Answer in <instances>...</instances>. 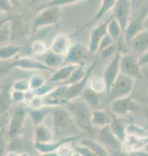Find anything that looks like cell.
<instances>
[{
    "mask_svg": "<svg viewBox=\"0 0 148 156\" xmlns=\"http://www.w3.org/2000/svg\"><path fill=\"white\" fill-rule=\"evenodd\" d=\"M5 156H23V153L16 152V151H9L5 154Z\"/></svg>",
    "mask_w": 148,
    "mask_h": 156,
    "instance_id": "cell-50",
    "label": "cell"
},
{
    "mask_svg": "<svg viewBox=\"0 0 148 156\" xmlns=\"http://www.w3.org/2000/svg\"><path fill=\"white\" fill-rule=\"evenodd\" d=\"M43 56H45V58H44V59L42 61L49 68H50L53 70H55L58 68H60L62 65H64V56H60V55L55 54V53H53L50 50H49Z\"/></svg>",
    "mask_w": 148,
    "mask_h": 156,
    "instance_id": "cell-30",
    "label": "cell"
},
{
    "mask_svg": "<svg viewBox=\"0 0 148 156\" xmlns=\"http://www.w3.org/2000/svg\"><path fill=\"white\" fill-rule=\"evenodd\" d=\"M122 53L117 51L116 54L111 58L109 63L106 65L104 71H103V79L105 82L106 85V93L110 90L111 87L120 75V60H121Z\"/></svg>",
    "mask_w": 148,
    "mask_h": 156,
    "instance_id": "cell-14",
    "label": "cell"
},
{
    "mask_svg": "<svg viewBox=\"0 0 148 156\" xmlns=\"http://www.w3.org/2000/svg\"><path fill=\"white\" fill-rule=\"evenodd\" d=\"M74 149L81 156H97L90 148H88L87 146L81 144H75Z\"/></svg>",
    "mask_w": 148,
    "mask_h": 156,
    "instance_id": "cell-40",
    "label": "cell"
},
{
    "mask_svg": "<svg viewBox=\"0 0 148 156\" xmlns=\"http://www.w3.org/2000/svg\"><path fill=\"white\" fill-rule=\"evenodd\" d=\"M23 50V47L16 44H5L0 46V61H5L17 57Z\"/></svg>",
    "mask_w": 148,
    "mask_h": 156,
    "instance_id": "cell-28",
    "label": "cell"
},
{
    "mask_svg": "<svg viewBox=\"0 0 148 156\" xmlns=\"http://www.w3.org/2000/svg\"><path fill=\"white\" fill-rule=\"evenodd\" d=\"M112 121V112L109 110L96 109L92 112V123L96 127H103L109 125Z\"/></svg>",
    "mask_w": 148,
    "mask_h": 156,
    "instance_id": "cell-23",
    "label": "cell"
},
{
    "mask_svg": "<svg viewBox=\"0 0 148 156\" xmlns=\"http://www.w3.org/2000/svg\"><path fill=\"white\" fill-rule=\"evenodd\" d=\"M70 46H71V37L69 34L59 33L53 37L49 46V50L55 54L65 56Z\"/></svg>",
    "mask_w": 148,
    "mask_h": 156,
    "instance_id": "cell-18",
    "label": "cell"
},
{
    "mask_svg": "<svg viewBox=\"0 0 148 156\" xmlns=\"http://www.w3.org/2000/svg\"><path fill=\"white\" fill-rule=\"evenodd\" d=\"M147 148H148V146H147Z\"/></svg>",
    "mask_w": 148,
    "mask_h": 156,
    "instance_id": "cell-58",
    "label": "cell"
},
{
    "mask_svg": "<svg viewBox=\"0 0 148 156\" xmlns=\"http://www.w3.org/2000/svg\"><path fill=\"white\" fill-rule=\"evenodd\" d=\"M110 21V18L106 19L105 21L100 23L99 25L95 26L90 33V40H89V50L92 55L97 54L99 46L103 40V38L107 35V26Z\"/></svg>",
    "mask_w": 148,
    "mask_h": 156,
    "instance_id": "cell-16",
    "label": "cell"
},
{
    "mask_svg": "<svg viewBox=\"0 0 148 156\" xmlns=\"http://www.w3.org/2000/svg\"><path fill=\"white\" fill-rule=\"evenodd\" d=\"M135 82L136 80L120 73L110 90L106 93L105 103L108 105L115 100L131 96L135 87Z\"/></svg>",
    "mask_w": 148,
    "mask_h": 156,
    "instance_id": "cell-4",
    "label": "cell"
},
{
    "mask_svg": "<svg viewBox=\"0 0 148 156\" xmlns=\"http://www.w3.org/2000/svg\"><path fill=\"white\" fill-rule=\"evenodd\" d=\"M53 107H41L38 109H27V114L29 115L30 121L33 126H37L38 124L44 123L46 118L50 115Z\"/></svg>",
    "mask_w": 148,
    "mask_h": 156,
    "instance_id": "cell-26",
    "label": "cell"
},
{
    "mask_svg": "<svg viewBox=\"0 0 148 156\" xmlns=\"http://www.w3.org/2000/svg\"><path fill=\"white\" fill-rule=\"evenodd\" d=\"M35 97H36V94H35V91L33 90H27V92H25V100H24V102L23 103L28 105Z\"/></svg>",
    "mask_w": 148,
    "mask_h": 156,
    "instance_id": "cell-44",
    "label": "cell"
},
{
    "mask_svg": "<svg viewBox=\"0 0 148 156\" xmlns=\"http://www.w3.org/2000/svg\"><path fill=\"white\" fill-rule=\"evenodd\" d=\"M49 50V47L42 39H37L31 44V51L37 56H43Z\"/></svg>",
    "mask_w": 148,
    "mask_h": 156,
    "instance_id": "cell-32",
    "label": "cell"
},
{
    "mask_svg": "<svg viewBox=\"0 0 148 156\" xmlns=\"http://www.w3.org/2000/svg\"><path fill=\"white\" fill-rule=\"evenodd\" d=\"M80 98L84 101L92 110H96L101 107V97L100 93L92 90L89 86L84 89L82 93L81 94Z\"/></svg>",
    "mask_w": 148,
    "mask_h": 156,
    "instance_id": "cell-27",
    "label": "cell"
},
{
    "mask_svg": "<svg viewBox=\"0 0 148 156\" xmlns=\"http://www.w3.org/2000/svg\"><path fill=\"white\" fill-rule=\"evenodd\" d=\"M116 3V0H102V3L100 5V7L98 9V11L96 12V14L94 15L93 17H92L87 23H85L84 25H82L81 27H80L76 31L75 33H73L72 36H70L71 37H76L78 36V34H80L81 32H82L83 30L89 28L90 27L93 26L96 22H98L100 19H102L106 13H108L109 11L113 10L114 5Z\"/></svg>",
    "mask_w": 148,
    "mask_h": 156,
    "instance_id": "cell-17",
    "label": "cell"
},
{
    "mask_svg": "<svg viewBox=\"0 0 148 156\" xmlns=\"http://www.w3.org/2000/svg\"><path fill=\"white\" fill-rule=\"evenodd\" d=\"M72 156H81V155L80 154H78V153H77V152L75 151V153H74V154H73V155H72Z\"/></svg>",
    "mask_w": 148,
    "mask_h": 156,
    "instance_id": "cell-55",
    "label": "cell"
},
{
    "mask_svg": "<svg viewBox=\"0 0 148 156\" xmlns=\"http://www.w3.org/2000/svg\"><path fill=\"white\" fill-rule=\"evenodd\" d=\"M140 1H144V2H146V1H148V0H140Z\"/></svg>",
    "mask_w": 148,
    "mask_h": 156,
    "instance_id": "cell-57",
    "label": "cell"
},
{
    "mask_svg": "<svg viewBox=\"0 0 148 156\" xmlns=\"http://www.w3.org/2000/svg\"><path fill=\"white\" fill-rule=\"evenodd\" d=\"M7 139L5 137V131L0 124V156H5L7 153Z\"/></svg>",
    "mask_w": 148,
    "mask_h": 156,
    "instance_id": "cell-38",
    "label": "cell"
},
{
    "mask_svg": "<svg viewBox=\"0 0 148 156\" xmlns=\"http://www.w3.org/2000/svg\"><path fill=\"white\" fill-rule=\"evenodd\" d=\"M77 66H79V65H73V64L62 65L61 67L55 69L52 76L47 80V82L51 83V84H58V83L62 84V83H64L65 81H67L70 79V77L71 76L72 72L75 70Z\"/></svg>",
    "mask_w": 148,
    "mask_h": 156,
    "instance_id": "cell-20",
    "label": "cell"
},
{
    "mask_svg": "<svg viewBox=\"0 0 148 156\" xmlns=\"http://www.w3.org/2000/svg\"><path fill=\"white\" fill-rule=\"evenodd\" d=\"M37 15L32 19L30 30L38 31L39 29L57 26L63 16L61 7L58 6H47L42 8H37Z\"/></svg>",
    "mask_w": 148,
    "mask_h": 156,
    "instance_id": "cell-3",
    "label": "cell"
},
{
    "mask_svg": "<svg viewBox=\"0 0 148 156\" xmlns=\"http://www.w3.org/2000/svg\"><path fill=\"white\" fill-rule=\"evenodd\" d=\"M144 29H148V14L144 21Z\"/></svg>",
    "mask_w": 148,
    "mask_h": 156,
    "instance_id": "cell-52",
    "label": "cell"
},
{
    "mask_svg": "<svg viewBox=\"0 0 148 156\" xmlns=\"http://www.w3.org/2000/svg\"><path fill=\"white\" fill-rule=\"evenodd\" d=\"M89 87L98 93H103V91L106 92V85L103 79V77H95L90 80Z\"/></svg>",
    "mask_w": 148,
    "mask_h": 156,
    "instance_id": "cell-34",
    "label": "cell"
},
{
    "mask_svg": "<svg viewBox=\"0 0 148 156\" xmlns=\"http://www.w3.org/2000/svg\"><path fill=\"white\" fill-rule=\"evenodd\" d=\"M81 135H74V136H68L60 139V141H52L50 143L47 144H38V143H34V149L38 151L40 154H48V153H52L56 152L60 146L66 143H75L77 140L81 139Z\"/></svg>",
    "mask_w": 148,
    "mask_h": 156,
    "instance_id": "cell-19",
    "label": "cell"
},
{
    "mask_svg": "<svg viewBox=\"0 0 148 156\" xmlns=\"http://www.w3.org/2000/svg\"><path fill=\"white\" fill-rule=\"evenodd\" d=\"M136 156H148V151H144V150H142V151H138V152H135V153Z\"/></svg>",
    "mask_w": 148,
    "mask_h": 156,
    "instance_id": "cell-51",
    "label": "cell"
},
{
    "mask_svg": "<svg viewBox=\"0 0 148 156\" xmlns=\"http://www.w3.org/2000/svg\"><path fill=\"white\" fill-rule=\"evenodd\" d=\"M143 101H144L145 103H146L148 105V97L147 98H146V99H143Z\"/></svg>",
    "mask_w": 148,
    "mask_h": 156,
    "instance_id": "cell-54",
    "label": "cell"
},
{
    "mask_svg": "<svg viewBox=\"0 0 148 156\" xmlns=\"http://www.w3.org/2000/svg\"><path fill=\"white\" fill-rule=\"evenodd\" d=\"M139 57V64L140 66L143 68L145 66H147L148 65V49L145 52L143 53L142 55L138 56Z\"/></svg>",
    "mask_w": 148,
    "mask_h": 156,
    "instance_id": "cell-45",
    "label": "cell"
},
{
    "mask_svg": "<svg viewBox=\"0 0 148 156\" xmlns=\"http://www.w3.org/2000/svg\"><path fill=\"white\" fill-rule=\"evenodd\" d=\"M114 40H113V38L107 34V35H105V37L103 38V40H102V42H101V44H100V46H99V49H98V52H97V54L99 53V52H101L102 50H103V49H105V48H107L108 47H110L111 45H113L114 44Z\"/></svg>",
    "mask_w": 148,
    "mask_h": 156,
    "instance_id": "cell-42",
    "label": "cell"
},
{
    "mask_svg": "<svg viewBox=\"0 0 148 156\" xmlns=\"http://www.w3.org/2000/svg\"><path fill=\"white\" fill-rule=\"evenodd\" d=\"M11 99L14 102V104H20L24 102L25 100V92L18 91V90H11Z\"/></svg>",
    "mask_w": 148,
    "mask_h": 156,
    "instance_id": "cell-41",
    "label": "cell"
},
{
    "mask_svg": "<svg viewBox=\"0 0 148 156\" xmlns=\"http://www.w3.org/2000/svg\"><path fill=\"white\" fill-rule=\"evenodd\" d=\"M113 15L112 16L120 24L124 33L125 32L133 11L134 7L130 0H116V3L113 8Z\"/></svg>",
    "mask_w": 148,
    "mask_h": 156,
    "instance_id": "cell-8",
    "label": "cell"
},
{
    "mask_svg": "<svg viewBox=\"0 0 148 156\" xmlns=\"http://www.w3.org/2000/svg\"><path fill=\"white\" fill-rule=\"evenodd\" d=\"M148 146V135H141L132 133H127V135L123 142L122 151L135 153L144 150Z\"/></svg>",
    "mask_w": 148,
    "mask_h": 156,
    "instance_id": "cell-15",
    "label": "cell"
},
{
    "mask_svg": "<svg viewBox=\"0 0 148 156\" xmlns=\"http://www.w3.org/2000/svg\"><path fill=\"white\" fill-rule=\"evenodd\" d=\"M108 110L115 115H127L140 111V106L131 96L121 98L108 104Z\"/></svg>",
    "mask_w": 148,
    "mask_h": 156,
    "instance_id": "cell-9",
    "label": "cell"
},
{
    "mask_svg": "<svg viewBox=\"0 0 148 156\" xmlns=\"http://www.w3.org/2000/svg\"><path fill=\"white\" fill-rule=\"evenodd\" d=\"M90 55L92 54L90 53L88 46L81 42H75L71 44L68 52L64 56V64L82 65Z\"/></svg>",
    "mask_w": 148,
    "mask_h": 156,
    "instance_id": "cell-10",
    "label": "cell"
},
{
    "mask_svg": "<svg viewBox=\"0 0 148 156\" xmlns=\"http://www.w3.org/2000/svg\"><path fill=\"white\" fill-rule=\"evenodd\" d=\"M132 49L139 56L148 49V29H143L129 42Z\"/></svg>",
    "mask_w": 148,
    "mask_h": 156,
    "instance_id": "cell-22",
    "label": "cell"
},
{
    "mask_svg": "<svg viewBox=\"0 0 148 156\" xmlns=\"http://www.w3.org/2000/svg\"><path fill=\"white\" fill-rule=\"evenodd\" d=\"M117 52V49H116V47L113 44L111 45L110 47H108L107 48L102 50L101 52H99V58H103L104 59H107V58H113Z\"/></svg>",
    "mask_w": 148,
    "mask_h": 156,
    "instance_id": "cell-39",
    "label": "cell"
},
{
    "mask_svg": "<svg viewBox=\"0 0 148 156\" xmlns=\"http://www.w3.org/2000/svg\"><path fill=\"white\" fill-rule=\"evenodd\" d=\"M148 14V7L147 6H143L141 10L138 12L135 13V15L131 16L129 25L125 32V39L127 43L131 41V39L138 34L140 31L144 29V21L146 16Z\"/></svg>",
    "mask_w": 148,
    "mask_h": 156,
    "instance_id": "cell-12",
    "label": "cell"
},
{
    "mask_svg": "<svg viewBox=\"0 0 148 156\" xmlns=\"http://www.w3.org/2000/svg\"><path fill=\"white\" fill-rule=\"evenodd\" d=\"M12 90L27 92V90H30L29 80L26 79H19L15 80L14 82H12Z\"/></svg>",
    "mask_w": 148,
    "mask_h": 156,
    "instance_id": "cell-37",
    "label": "cell"
},
{
    "mask_svg": "<svg viewBox=\"0 0 148 156\" xmlns=\"http://www.w3.org/2000/svg\"><path fill=\"white\" fill-rule=\"evenodd\" d=\"M111 156H136V154H135V153L120 151V152H117V153H113V154H111Z\"/></svg>",
    "mask_w": 148,
    "mask_h": 156,
    "instance_id": "cell-46",
    "label": "cell"
},
{
    "mask_svg": "<svg viewBox=\"0 0 148 156\" xmlns=\"http://www.w3.org/2000/svg\"><path fill=\"white\" fill-rule=\"evenodd\" d=\"M12 8H13V5L9 0H0V11L7 13Z\"/></svg>",
    "mask_w": 148,
    "mask_h": 156,
    "instance_id": "cell-43",
    "label": "cell"
},
{
    "mask_svg": "<svg viewBox=\"0 0 148 156\" xmlns=\"http://www.w3.org/2000/svg\"><path fill=\"white\" fill-rule=\"evenodd\" d=\"M98 140L99 143L111 154L122 151L123 143L114 134L109 125L100 128Z\"/></svg>",
    "mask_w": 148,
    "mask_h": 156,
    "instance_id": "cell-11",
    "label": "cell"
},
{
    "mask_svg": "<svg viewBox=\"0 0 148 156\" xmlns=\"http://www.w3.org/2000/svg\"><path fill=\"white\" fill-rule=\"evenodd\" d=\"M120 71L122 74L135 80H146L145 72L142 71V67L139 64V57L136 54H122L120 60Z\"/></svg>",
    "mask_w": 148,
    "mask_h": 156,
    "instance_id": "cell-5",
    "label": "cell"
},
{
    "mask_svg": "<svg viewBox=\"0 0 148 156\" xmlns=\"http://www.w3.org/2000/svg\"><path fill=\"white\" fill-rule=\"evenodd\" d=\"M10 3L12 4L13 7H17V8H21L22 7V4L20 2V0H9Z\"/></svg>",
    "mask_w": 148,
    "mask_h": 156,
    "instance_id": "cell-49",
    "label": "cell"
},
{
    "mask_svg": "<svg viewBox=\"0 0 148 156\" xmlns=\"http://www.w3.org/2000/svg\"><path fill=\"white\" fill-rule=\"evenodd\" d=\"M38 0H20L22 5H27V6L34 5L35 4L38 3Z\"/></svg>",
    "mask_w": 148,
    "mask_h": 156,
    "instance_id": "cell-47",
    "label": "cell"
},
{
    "mask_svg": "<svg viewBox=\"0 0 148 156\" xmlns=\"http://www.w3.org/2000/svg\"><path fill=\"white\" fill-rule=\"evenodd\" d=\"M27 115V109L21 106L16 105L12 112L8 128H7V134L10 140L18 139L21 137L24 132L25 121Z\"/></svg>",
    "mask_w": 148,
    "mask_h": 156,
    "instance_id": "cell-6",
    "label": "cell"
},
{
    "mask_svg": "<svg viewBox=\"0 0 148 156\" xmlns=\"http://www.w3.org/2000/svg\"><path fill=\"white\" fill-rule=\"evenodd\" d=\"M130 1H131V3H132V5H133L134 9H135V7L136 6L137 3H138V2H140V0H130Z\"/></svg>",
    "mask_w": 148,
    "mask_h": 156,
    "instance_id": "cell-53",
    "label": "cell"
},
{
    "mask_svg": "<svg viewBox=\"0 0 148 156\" xmlns=\"http://www.w3.org/2000/svg\"><path fill=\"white\" fill-rule=\"evenodd\" d=\"M50 115L53 122L54 138L74 133L75 131L79 130L71 113L64 106L53 107Z\"/></svg>",
    "mask_w": 148,
    "mask_h": 156,
    "instance_id": "cell-2",
    "label": "cell"
},
{
    "mask_svg": "<svg viewBox=\"0 0 148 156\" xmlns=\"http://www.w3.org/2000/svg\"><path fill=\"white\" fill-rule=\"evenodd\" d=\"M145 78H146V80L148 81V73H145Z\"/></svg>",
    "mask_w": 148,
    "mask_h": 156,
    "instance_id": "cell-56",
    "label": "cell"
},
{
    "mask_svg": "<svg viewBox=\"0 0 148 156\" xmlns=\"http://www.w3.org/2000/svg\"><path fill=\"white\" fill-rule=\"evenodd\" d=\"M16 68L22 70H46L55 71L49 68L42 60L35 58L33 57H22L17 58L14 61L9 63V69Z\"/></svg>",
    "mask_w": 148,
    "mask_h": 156,
    "instance_id": "cell-13",
    "label": "cell"
},
{
    "mask_svg": "<svg viewBox=\"0 0 148 156\" xmlns=\"http://www.w3.org/2000/svg\"><path fill=\"white\" fill-rule=\"evenodd\" d=\"M33 141L34 143H38V144H47L54 141L53 130L49 128L44 123L34 126Z\"/></svg>",
    "mask_w": 148,
    "mask_h": 156,
    "instance_id": "cell-21",
    "label": "cell"
},
{
    "mask_svg": "<svg viewBox=\"0 0 148 156\" xmlns=\"http://www.w3.org/2000/svg\"><path fill=\"white\" fill-rule=\"evenodd\" d=\"M100 58H96L89 66L88 69H86V73L83 76L82 79H81L78 82L71 84L70 86H67V90L65 93V99L67 101H72L74 99L80 98L81 94L82 93V91L84 90V89L86 87L89 86V82L91 80V76L92 71L94 70V69L97 67L98 63H99Z\"/></svg>",
    "mask_w": 148,
    "mask_h": 156,
    "instance_id": "cell-7",
    "label": "cell"
},
{
    "mask_svg": "<svg viewBox=\"0 0 148 156\" xmlns=\"http://www.w3.org/2000/svg\"><path fill=\"white\" fill-rule=\"evenodd\" d=\"M84 0H50L48 3L44 4L41 6H38L37 8H42V7H47V6H58V7H62L65 5H70L72 4H76L79 2H81Z\"/></svg>",
    "mask_w": 148,
    "mask_h": 156,
    "instance_id": "cell-35",
    "label": "cell"
},
{
    "mask_svg": "<svg viewBox=\"0 0 148 156\" xmlns=\"http://www.w3.org/2000/svg\"><path fill=\"white\" fill-rule=\"evenodd\" d=\"M9 21V17L5 16V17H0V28H2L3 27H5L6 24H8Z\"/></svg>",
    "mask_w": 148,
    "mask_h": 156,
    "instance_id": "cell-48",
    "label": "cell"
},
{
    "mask_svg": "<svg viewBox=\"0 0 148 156\" xmlns=\"http://www.w3.org/2000/svg\"><path fill=\"white\" fill-rule=\"evenodd\" d=\"M64 107L71 113L78 129L93 138L96 130L92 123V108L81 98L69 101Z\"/></svg>",
    "mask_w": 148,
    "mask_h": 156,
    "instance_id": "cell-1",
    "label": "cell"
},
{
    "mask_svg": "<svg viewBox=\"0 0 148 156\" xmlns=\"http://www.w3.org/2000/svg\"><path fill=\"white\" fill-rule=\"evenodd\" d=\"M127 123L118 118L117 115L112 113V121L109 124L114 134L123 143L127 135Z\"/></svg>",
    "mask_w": 148,
    "mask_h": 156,
    "instance_id": "cell-25",
    "label": "cell"
},
{
    "mask_svg": "<svg viewBox=\"0 0 148 156\" xmlns=\"http://www.w3.org/2000/svg\"><path fill=\"white\" fill-rule=\"evenodd\" d=\"M80 144L90 148L97 156H110L109 152L100 143H97L92 139L83 138L80 141Z\"/></svg>",
    "mask_w": 148,
    "mask_h": 156,
    "instance_id": "cell-31",
    "label": "cell"
},
{
    "mask_svg": "<svg viewBox=\"0 0 148 156\" xmlns=\"http://www.w3.org/2000/svg\"><path fill=\"white\" fill-rule=\"evenodd\" d=\"M11 90L12 83L5 84L0 90V115L6 113L14 104L11 99Z\"/></svg>",
    "mask_w": 148,
    "mask_h": 156,
    "instance_id": "cell-24",
    "label": "cell"
},
{
    "mask_svg": "<svg viewBox=\"0 0 148 156\" xmlns=\"http://www.w3.org/2000/svg\"><path fill=\"white\" fill-rule=\"evenodd\" d=\"M29 80V86H30V90H38V88L42 87L44 84L47 83V79L44 75L40 74V73H35L33 74L30 79L28 80Z\"/></svg>",
    "mask_w": 148,
    "mask_h": 156,
    "instance_id": "cell-33",
    "label": "cell"
},
{
    "mask_svg": "<svg viewBox=\"0 0 148 156\" xmlns=\"http://www.w3.org/2000/svg\"><path fill=\"white\" fill-rule=\"evenodd\" d=\"M74 143H66L60 146L56 153L59 156H72L75 153L74 149Z\"/></svg>",
    "mask_w": 148,
    "mask_h": 156,
    "instance_id": "cell-36",
    "label": "cell"
},
{
    "mask_svg": "<svg viewBox=\"0 0 148 156\" xmlns=\"http://www.w3.org/2000/svg\"><path fill=\"white\" fill-rule=\"evenodd\" d=\"M107 34L113 38V40L114 42L121 43V42L125 41V37H124L125 33H124L120 24L113 16L110 17V21L107 26Z\"/></svg>",
    "mask_w": 148,
    "mask_h": 156,
    "instance_id": "cell-29",
    "label": "cell"
}]
</instances>
